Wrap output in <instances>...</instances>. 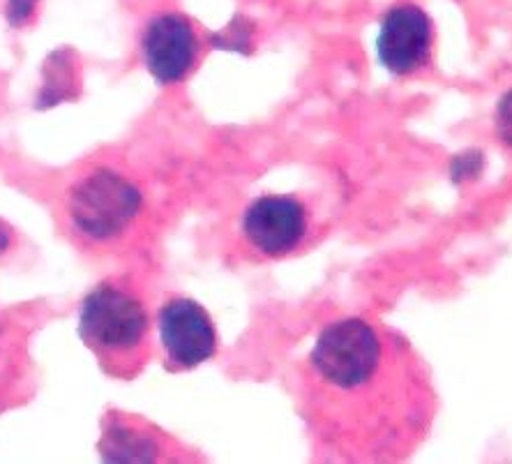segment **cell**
<instances>
[{
  "label": "cell",
  "mask_w": 512,
  "mask_h": 464,
  "mask_svg": "<svg viewBox=\"0 0 512 464\" xmlns=\"http://www.w3.org/2000/svg\"><path fill=\"white\" fill-rule=\"evenodd\" d=\"M432 400L409 344L365 319L323 328L307 358V421L344 458L393 460L409 451L427 430Z\"/></svg>",
  "instance_id": "cell-1"
},
{
  "label": "cell",
  "mask_w": 512,
  "mask_h": 464,
  "mask_svg": "<svg viewBox=\"0 0 512 464\" xmlns=\"http://www.w3.org/2000/svg\"><path fill=\"white\" fill-rule=\"evenodd\" d=\"M148 331L150 321L143 303L118 284H100L81 305V340L114 374L139 370L148 351Z\"/></svg>",
  "instance_id": "cell-2"
},
{
  "label": "cell",
  "mask_w": 512,
  "mask_h": 464,
  "mask_svg": "<svg viewBox=\"0 0 512 464\" xmlns=\"http://www.w3.org/2000/svg\"><path fill=\"white\" fill-rule=\"evenodd\" d=\"M141 211V192L127 178L109 169H95L72 187L67 215L79 234L109 241L123 234Z\"/></svg>",
  "instance_id": "cell-3"
},
{
  "label": "cell",
  "mask_w": 512,
  "mask_h": 464,
  "mask_svg": "<svg viewBox=\"0 0 512 464\" xmlns=\"http://www.w3.org/2000/svg\"><path fill=\"white\" fill-rule=\"evenodd\" d=\"M434 44V26L425 10L404 3L386 12L376 37V56L388 72L404 77L429 63Z\"/></svg>",
  "instance_id": "cell-4"
},
{
  "label": "cell",
  "mask_w": 512,
  "mask_h": 464,
  "mask_svg": "<svg viewBox=\"0 0 512 464\" xmlns=\"http://www.w3.org/2000/svg\"><path fill=\"white\" fill-rule=\"evenodd\" d=\"M162 347L173 368L192 370L217 351V333L208 312L192 298H171L160 310Z\"/></svg>",
  "instance_id": "cell-5"
},
{
  "label": "cell",
  "mask_w": 512,
  "mask_h": 464,
  "mask_svg": "<svg viewBox=\"0 0 512 464\" xmlns=\"http://www.w3.org/2000/svg\"><path fill=\"white\" fill-rule=\"evenodd\" d=\"M141 54L157 84H178L197 63L199 37L183 14H160L143 31Z\"/></svg>",
  "instance_id": "cell-6"
},
{
  "label": "cell",
  "mask_w": 512,
  "mask_h": 464,
  "mask_svg": "<svg viewBox=\"0 0 512 464\" xmlns=\"http://www.w3.org/2000/svg\"><path fill=\"white\" fill-rule=\"evenodd\" d=\"M243 234L256 252L284 257L303 243L307 211L293 197H259L243 217Z\"/></svg>",
  "instance_id": "cell-7"
},
{
  "label": "cell",
  "mask_w": 512,
  "mask_h": 464,
  "mask_svg": "<svg viewBox=\"0 0 512 464\" xmlns=\"http://www.w3.org/2000/svg\"><path fill=\"white\" fill-rule=\"evenodd\" d=\"M107 439L111 446L104 448V458L114 462H148L157 460V453H160V444L148 432L120 428L114 434H107Z\"/></svg>",
  "instance_id": "cell-8"
},
{
  "label": "cell",
  "mask_w": 512,
  "mask_h": 464,
  "mask_svg": "<svg viewBox=\"0 0 512 464\" xmlns=\"http://www.w3.org/2000/svg\"><path fill=\"white\" fill-rule=\"evenodd\" d=\"M496 130L503 144L512 148V91L501 97L499 109H496Z\"/></svg>",
  "instance_id": "cell-9"
},
{
  "label": "cell",
  "mask_w": 512,
  "mask_h": 464,
  "mask_svg": "<svg viewBox=\"0 0 512 464\" xmlns=\"http://www.w3.org/2000/svg\"><path fill=\"white\" fill-rule=\"evenodd\" d=\"M238 21L240 19L233 21L227 31L215 37V42L220 44V49L247 51V44H250V31H247V28H238Z\"/></svg>",
  "instance_id": "cell-10"
},
{
  "label": "cell",
  "mask_w": 512,
  "mask_h": 464,
  "mask_svg": "<svg viewBox=\"0 0 512 464\" xmlns=\"http://www.w3.org/2000/svg\"><path fill=\"white\" fill-rule=\"evenodd\" d=\"M37 10V0H7L5 5V17L12 26H24L33 19Z\"/></svg>",
  "instance_id": "cell-11"
},
{
  "label": "cell",
  "mask_w": 512,
  "mask_h": 464,
  "mask_svg": "<svg viewBox=\"0 0 512 464\" xmlns=\"http://www.w3.org/2000/svg\"><path fill=\"white\" fill-rule=\"evenodd\" d=\"M5 245H7V231L0 229V252H3Z\"/></svg>",
  "instance_id": "cell-12"
}]
</instances>
